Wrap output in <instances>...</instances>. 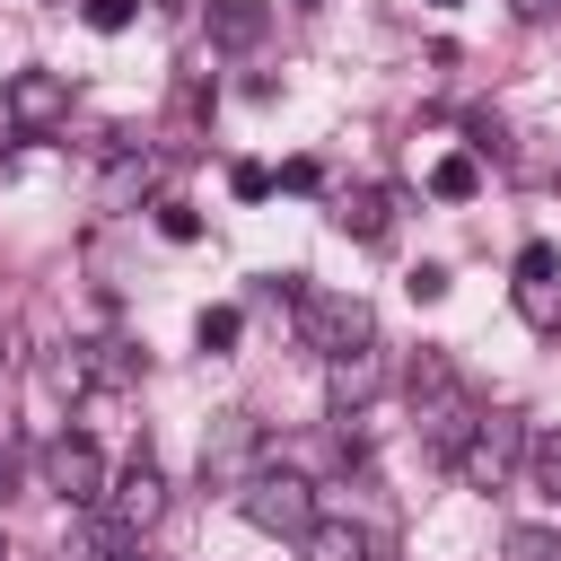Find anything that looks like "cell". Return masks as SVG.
Segmentation results:
<instances>
[{
  "label": "cell",
  "instance_id": "3",
  "mask_svg": "<svg viewBox=\"0 0 561 561\" xmlns=\"http://www.w3.org/2000/svg\"><path fill=\"white\" fill-rule=\"evenodd\" d=\"M237 517L245 526H263V535H307L316 526V482L307 473H289V465H254L245 482H237Z\"/></svg>",
  "mask_w": 561,
  "mask_h": 561
},
{
  "label": "cell",
  "instance_id": "2",
  "mask_svg": "<svg viewBox=\"0 0 561 561\" xmlns=\"http://www.w3.org/2000/svg\"><path fill=\"white\" fill-rule=\"evenodd\" d=\"M289 316H298V342H307L316 359L377 342V316H368V298H351V289H316V280H298V289H289Z\"/></svg>",
  "mask_w": 561,
  "mask_h": 561
},
{
  "label": "cell",
  "instance_id": "7",
  "mask_svg": "<svg viewBox=\"0 0 561 561\" xmlns=\"http://www.w3.org/2000/svg\"><path fill=\"white\" fill-rule=\"evenodd\" d=\"M105 482H114V473H105V456H96L79 430H61V438L44 447V491H53V500H70V508H96V500H105Z\"/></svg>",
  "mask_w": 561,
  "mask_h": 561
},
{
  "label": "cell",
  "instance_id": "17",
  "mask_svg": "<svg viewBox=\"0 0 561 561\" xmlns=\"http://www.w3.org/2000/svg\"><path fill=\"white\" fill-rule=\"evenodd\" d=\"M500 552H508V561H561V535H543V526H508Z\"/></svg>",
  "mask_w": 561,
  "mask_h": 561
},
{
  "label": "cell",
  "instance_id": "4",
  "mask_svg": "<svg viewBox=\"0 0 561 561\" xmlns=\"http://www.w3.org/2000/svg\"><path fill=\"white\" fill-rule=\"evenodd\" d=\"M70 123V79L61 70H9L0 79V131L9 140H44Z\"/></svg>",
  "mask_w": 561,
  "mask_h": 561
},
{
  "label": "cell",
  "instance_id": "21",
  "mask_svg": "<svg viewBox=\"0 0 561 561\" xmlns=\"http://www.w3.org/2000/svg\"><path fill=\"white\" fill-rule=\"evenodd\" d=\"M552 272H561L552 245H517V280H552Z\"/></svg>",
  "mask_w": 561,
  "mask_h": 561
},
{
  "label": "cell",
  "instance_id": "10",
  "mask_svg": "<svg viewBox=\"0 0 561 561\" xmlns=\"http://www.w3.org/2000/svg\"><path fill=\"white\" fill-rule=\"evenodd\" d=\"M333 228H342V237H359V245H377V237L394 228V193H377V184L333 193Z\"/></svg>",
  "mask_w": 561,
  "mask_h": 561
},
{
  "label": "cell",
  "instance_id": "11",
  "mask_svg": "<svg viewBox=\"0 0 561 561\" xmlns=\"http://www.w3.org/2000/svg\"><path fill=\"white\" fill-rule=\"evenodd\" d=\"M263 26H272L263 0H210V44H219V53H254Z\"/></svg>",
  "mask_w": 561,
  "mask_h": 561
},
{
  "label": "cell",
  "instance_id": "9",
  "mask_svg": "<svg viewBox=\"0 0 561 561\" xmlns=\"http://www.w3.org/2000/svg\"><path fill=\"white\" fill-rule=\"evenodd\" d=\"M386 386V359H377V342H359V351H333L324 359V394H333V412H368V394Z\"/></svg>",
  "mask_w": 561,
  "mask_h": 561
},
{
  "label": "cell",
  "instance_id": "26",
  "mask_svg": "<svg viewBox=\"0 0 561 561\" xmlns=\"http://www.w3.org/2000/svg\"><path fill=\"white\" fill-rule=\"evenodd\" d=\"M0 482H9V438H0Z\"/></svg>",
  "mask_w": 561,
  "mask_h": 561
},
{
  "label": "cell",
  "instance_id": "23",
  "mask_svg": "<svg viewBox=\"0 0 561 561\" xmlns=\"http://www.w3.org/2000/svg\"><path fill=\"white\" fill-rule=\"evenodd\" d=\"M272 184H289V193H316V184H324V167H316V158H289Z\"/></svg>",
  "mask_w": 561,
  "mask_h": 561
},
{
  "label": "cell",
  "instance_id": "12",
  "mask_svg": "<svg viewBox=\"0 0 561 561\" xmlns=\"http://www.w3.org/2000/svg\"><path fill=\"white\" fill-rule=\"evenodd\" d=\"M298 552H307V561H368V535H359L351 517H316V526L298 535Z\"/></svg>",
  "mask_w": 561,
  "mask_h": 561
},
{
  "label": "cell",
  "instance_id": "25",
  "mask_svg": "<svg viewBox=\"0 0 561 561\" xmlns=\"http://www.w3.org/2000/svg\"><path fill=\"white\" fill-rule=\"evenodd\" d=\"M517 18H526V26H552V18H561V0H517Z\"/></svg>",
  "mask_w": 561,
  "mask_h": 561
},
{
  "label": "cell",
  "instance_id": "13",
  "mask_svg": "<svg viewBox=\"0 0 561 561\" xmlns=\"http://www.w3.org/2000/svg\"><path fill=\"white\" fill-rule=\"evenodd\" d=\"M149 175H158L149 149H114V167H105V210H123L131 193H149Z\"/></svg>",
  "mask_w": 561,
  "mask_h": 561
},
{
  "label": "cell",
  "instance_id": "5",
  "mask_svg": "<svg viewBox=\"0 0 561 561\" xmlns=\"http://www.w3.org/2000/svg\"><path fill=\"white\" fill-rule=\"evenodd\" d=\"M517 465H526V421H517V412H482L473 438L456 447V473H465L473 491H500Z\"/></svg>",
  "mask_w": 561,
  "mask_h": 561
},
{
  "label": "cell",
  "instance_id": "6",
  "mask_svg": "<svg viewBox=\"0 0 561 561\" xmlns=\"http://www.w3.org/2000/svg\"><path fill=\"white\" fill-rule=\"evenodd\" d=\"M96 517H105V526H123V535H149V526L167 517V473H158L149 456H131V465H123V473L105 482Z\"/></svg>",
  "mask_w": 561,
  "mask_h": 561
},
{
  "label": "cell",
  "instance_id": "22",
  "mask_svg": "<svg viewBox=\"0 0 561 561\" xmlns=\"http://www.w3.org/2000/svg\"><path fill=\"white\" fill-rule=\"evenodd\" d=\"M403 289H412L421 307H438V298H447V272H438V263H412V280H403Z\"/></svg>",
  "mask_w": 561,
  "mask_h": 561
},
{
  "label": "cell",
  "instance_id": "27",
  "mask_svg": "<svg viewBox=\"0 0 561 561\" xmlns=\"http://www.w3.org/2000/svg\"><path fill=\"white\" fill-rule=\"evenodd\" d=\"M0 561H9V543H0Z\"/></svg>",
  "mask_w": 561,
  "mask_h": 561
},
{
  "label": "cell",
  "instance_id": "28",
  "mask_svg": "<svg viewBox=\"0 0 561 561\" xmlns=\"http://www.w3.org/2000/svg\"><path fill=\"white\" fill-rule=\"evenodd\" d=\"M0 359H9V351H0Z\"/></svg>",
  "mask_w": 561,
  "mask_h": 561
},
{
  "label": "cell",
  "instance_id": "1",
  "mask_svg": "<svg viewBox=\"0 0 561 561\" xmlns=\"http://www.w3.org/2000/svg\"><path fill=\"white\" fill-rule=\"evenodd\" d=\"M403 394H412L421 438L456 465V447H465V438H473V421H482V394L465 386V368H456L438 342H421V351H412V368H403Z\"/></svg>",
  "mask_w": 561,
  "mask_h": 561
},
{
  "label": "cell",
  "instance_id": "14",
  "mask_svg": "<svg viewBox=\"0 0 561 561\" xmlns=\"http://www.w3.org/2000/svg\"><path fill=\"white\" fill-rule=\"evenodd\" d=\"M517 316L535 333H561V280H517Z\"/></svg>",
  "mask_w": 561,
  "mask_h": 561
},
{
  "label": "cell",
  "instance_id": "15",
  "mask_svg": "<svg viewBox=\"0 0 561 561\" xmlns=\"http://www.w3.org/2000/svg\"><path fill=\"white\" fill-rule=\"evenodd\" d=\"M430 193H438V202H473V193H482V167H473V158H438V167H430Z\"/></svg>",
  "mask_w": 561,
  "mask_h": 561
},
{
  "label": "cell",
  "instance_id": "19",
  "mask_svg": "<svg viewBox=\"0 0 561 561\" xmlns=\"http://www.w3.org/2000/svg\"><path fill=\"white\" fill-rule=\"evenodd\" d=\"M79 18H88L96 35H123V26L140 18V0H79Z\"/></svg>",
  "mask_w": 561,
  "mask_h": 561
},
{
  "label": "cell",
  "instance_id": "18",
  "mask_svg": "<svg viewBox=\"0 0 561 561\" xmlns=\"http://www.w3.org/2000/svg\"><path fill=\"white\" fill-rule=\"evenodd\" d=\"M237 333H245V316L237 307H202V351L219 359V351H237Z\"/></svg>",
  "mask_w": 561,
  "mask_h": 561
},
{
  "label": "cell",
  "instance_id": "8",
  "mask_svg": "<svg viewBox=\"0 0 561 561\" xmlns=\"http://www.w3.org/2000/svg\"><path fill=\"white\" fill-rule=\"evenodd\" d=\"M245 473H254V421H245V412H219V430L202 438V482L237 491Z\"/></svg>",
  "mask_w": 561,
  "mask_h": 561
},
{
  "label": "cell",
  "instance_id": "16",
  "mask_svg": "<svg viewBox=\"0 0 561 561\" xmlns=\"http://www.w3.org/2000/svg\"><path fill=\"white\" fill-rule=\"evenodd\" d=\"M526 473H535V491H543V500H561V430L526 438Z\"/></svg>",
  "mask_w": 561,
  "mask_h": 561
},
{
  "label": "cell",
  "instance_id": "20",
  "mask_svg": "<svg viewBox=\"0 0 561 561\" xmlns=\"http://www.w3.org/2000/svg\"><path fill=\"white\" fill-rule=\"evenodd\" d=\"M158 228H167L175 245H193V237H202V210H184V202H158Z\"/></svg>",
  "mask_w": 561,
  "mask_h": 561
},
{
  "label": "cell",
  "instance_id": "24",
  "mask_svg": "<svg viewBox=\"0 0 561 561\" xmlns=\"http://www.w3.org/2000/svg\"><path fill=\"white\" fill-rule=\"evenodd\" d=\"M228 184H237L245 202H263V193H272V167H254V158H245V167H228Z\"/></svg>",
  "mask_w": 561,
  "mask_h": 561
}]
</instances>
